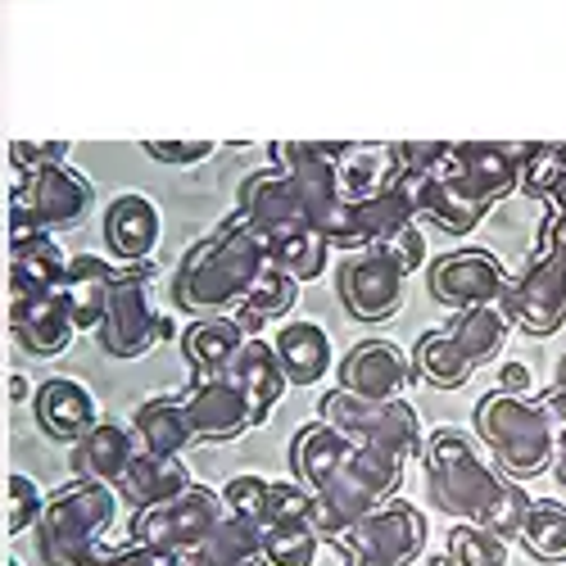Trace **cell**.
Returning a JSON list of instances; mask_svg holds the SVG:
<instances>
[{
	"instance_id": "1",
	"label": "cell",
	"mask_w": 566,
	"mask_h": 566,
	"mask_svg": "<svg viewBox=\"0 0 566 566\" xmlns=\"http://www.w3.org/2000/svg\"><path fill=\"white\" fill-rule=\"evenodd\" d=\"M263 268H268L263 241L250 227L227 218L218 231H209L205 241H196L181 254L172 276V300L186 313L222 317V308H241Z\"/></svg>"
},
{
	"instance_id": "2",
	"label": "cell",
	"mask_w": 566,
	"mask_h": 566,
	"mask_svg": "<svg viewBox=\"0 0 566 566\" xmlns=\"http://www.w3.org/2000/svg\"><path fill=\"white\" fill-rule=\"evenodd\" d=\"M399 476H403V462L386 458L381 449H367V444H354L349 458L340 462V471L322 490H313L308 499V516L304 522L313 526L317 539H332V544H345L349 531L363 522V516L395 499L399 490Z\"/></svg>"
},
{
	"instance_id": "3",
	"label": "cell",
	"mask_w": 566,
	"mask_h": 566,
	"mask_svg": "<svg viewBox=\"0 0 566 566\" xmlns=\"http://www.w3.org/2000/svg\"><path fill=\"white\" fill-rule=\"evenodd\" d=\"M476 421V436L490 444L494 462L516 481H531L539 471H548L553 462V436H557V417L526 395H485L471 412Z\"/></svg>"
},
{
	"instance_id": "4",
	"label": "cell",
	"mask_w": 566,
	"mask_h": 566,
	"mask_svg": "<svg viewBox=\"0 0 566 566\" xmlns=\"http://www.w3.org/2000/svg\"><path fill=\"white\" fill-rule=\"evenodd\" d=\"M317 421L332 427L336 436H345L349 444H367V449H381L395 462H408L421 453V421L412 412L408 399H390V403H371L358 399L349 390H332L317 403Z\"/></svg>"
},
{
	"instance_id": "5",
	"label": "cell",
	"mask_w": 566,
	"mask_h": 566,
	"mask_svg": "<svg viewBox=\"0 0 566 566\" xmlns=\"http://www.w3.org/2000/svg\"><path fill=\"white\" fill-rule=\"evenodd\" d=\"M421 453H427L431 467V494L449 516H462V522H476V512L499 494L503 476L485 467V458L476 453L467 431L458 427H440L431 440H421Z\"/></svg>"
},
{
	"instance_id": "6",
	"label": "cell",
	"mask_w": 566,
	"mask_h": 566,
	"mask_svg": "<svg viewBox=\"0 0 566 566\" xmlns=\"http://www.w3.org/2000/svg\"><path fill=\"white\" fill-rule=\"evenodd\" d=\"M114 490L105 485H69L36 516V553L45 566H64L91 544H101L105 526L114 522Z\"/></svg>"
},
{
	"instance_id": "7",
	"label": "cell",
	"mask_w": 566,
	"mask_h": 566,
	"mask_svg": "<svg viewBox=\"0 0 566 566\" xmlns=\"http://www.w3.org/2000/svg\"><path fill=\"white\" fill-rule=\"evenodd\" d=\"M172 332L168 317L155 308L150 300V263H132L118 268L105 313L96 322V340L109 358H140L155 340H164Z\"/></svg>"
},
{
	"instance_id": "8",
	"label": "cell",
	"mask_w": 566,
	"mask_h": 566,
	"mask_svg": "<svg viewBox=\"0 0 566 566\" xmlns=\"http://www.w3.org/2000/svg\"><path fill=\"white\" fill-rule=\"evenodd\" d=\"M91 209V181L73 168H32L14 186V241L19 235H45L51 227H69Z\"/></svg>"
},
{
	"instance_id": "9",
	"label": "cell",
	"mask_w": 566,
	"mask_h": 566,
	"mask_svg": "<svg viewBox=\"0 0 566 566\" xmlns=\"http://www.w3.org/2000/svg\"><path fill=\"white\" fill-rule=\"evenodd\" d=\"M218 522H222V499L205 485H191L186 494H177V499H168L150 512H136L132 544L181 557V553H191Z\"/></svg>"
},
{
	"instance_id": "10",
	"label": "cell",
	"mask_w": 566,
	"mask_h": 566,
	"mask_svg": "<svg viewBox=\"0 0 566 566\" xmlns=\"http://www.w3.org/2000/svg\"><path fill=\"white\" fill-rule=\"evenodd\" d=\"M499 308L507 326H522L526 336H553L566 322V263L535 250L522 276H507Z\"/></svg>"
},
{
	"instance_id": "11",
	"label": "cell",
	"mask_w": 566,
	"mask_h": 566,
	"mask_svg": "<svg viewBox=\"0 0 566 566\" xmlns=\"http://www.w3.org/2000/svg\"><path fill=\"white\" fill-rule=\"evenodd\" d=\"M340 300L358 322H386L403 304V272L381 245H367L340 263Z\"/></svg>"
},
{
	"instance_id": "12",
	"label": "cell",
	"mask_w": 566,
	"mask_h": 566,
	"mask_svg": "<svg viewBox=\"0 0 566 566\" xmlns=\"http://www.w3.org/2000/svg\"><path fill=\"white\" fill-rule=\"evenodd\" d=\"M427 276H431V295L453 313L499 304L507 286V272L490 250H453L436 259Z\"/></svg>"
},
{
	"instance_id": "13",
	"label": "cell",
	"mask_w": 566,
	"mask_h": 566,
	"mask_svg": "<svg viewBox=\"0 0 566 566\" xmlns=\"http://www.w3.org/2000/svg\"><path fill=\"white\" fill-rule=\"evenodd\" d=\"M340 548L376 553V557H390V562L408 566V562H417L421 548H427V516H421L408 499H386L349 531V539Z\"/></svg>"
},
{
	"instance_id": "14",
	"label": "cell",
	"mask_w": 566,
	"mask_h": 566,
	"mask_svg": "<svg viewBox=\"0 0 566 566\" xmlns=\"http://www.w3.org/2000/svg\"><path fill=\"white\" fill-rule=\"evenodd\" d=\"M231 218L241 227H250L259 241H268V235H276V231H291V227H308V209H304L300 186L281 168L254 172L241 186V209H235Z\"/></svg>"
},
{
	"instance_id": "15",
	"label": "cell",
	"mask_w": 566,
	"mask_h": 566,
	"mask_svg": "<svg viewBox=\"0 0 566 566\" xmlns=\"http://www.w3.org/2000/svg\"><path fill=\"white\" fill-rule=\"evenodd\" d=\"M408 386H412L408 354L395 349L390 340H363V345L349 349L345 363H340V390H349V395H358V399L390 403V399H403Z\"/></svg>"
},
{
	"instance_id": "16",
	"label": "cell",
	"mask_w": 566,
	"mask_h": 566,
	"mask_svg": "<svg viewBox=\"0 0 566 566\" xmlns=\"http://www.w3.org/2000/svg\"><path fill=\"white\" fill-rule=\"evenodd\" d=\"M181 412L196 440H235L245 427H254L245 395L222 376H196L191 390L181 395Z\"/></svg>"
},
{
	"instance_id": "17",
	"label": "cell",
	"mask_w": 566,
	"mask_h": 566,
	"mask_svg": "<svg viewBox=\"0 0 566 566\" xmlns=\"http://www.w3.org/2000/svg\"><path fill=\"white\" fill-rule=\"evenodd\" d=\"M218 376L245 395L254 427H259V421H268L272 403L281 399V390H286V376H281V363L272 354V340H263V336H250L241 349L231 354V363Z\"/></svg>"
},
{
	"instance_id": "18",
	"label": "cell",
	"mask_w": 566,
	"mask_h": 566,
	"mask_svg": "<svg viewBox=\"0 0 566 566\" xmlns=\"http://www.w3.org/2000/svg\"><path fill=\"white\" fill-rule=\"evenodd\" d=\"M32 412H36V427L55 440H82L91 427H96V399H91L86 386L69 381V376H51L41 381L32 395Z\"/></svg>"
},
{
	"instance_id": "19",
	"label": "cell",
	"mask_w": 566,
	"mask_h": 566,
	"mask_svg": "<svg viewBox=\"0 0 566 566\" xmlns=\"http://www.w3.org/2000/svg\"><path fill=\"white\" fill-rule=\"evenodd\" d=\"M522 150L526 146H507V140H458L453 155L467 177V186L481 200H503L516 191V172H522Z\"/></svg>"
},
{
	"instance_id": "20",
	"label": "cell",
	"mask_w": 566,
	"mask_h": 566,
	"mask_svg": "<svg viewBox=\"0 0 566 566\" xmlns=\"http://www.w3.org/2000/svg\"><path fill=\"white\" fill-rule=\"evenodd\" d=\"M191 485L196 481H191V471H186L181 458H164V453H146V449H136L118 476V490L136 512H150V507L186 494Z\"/></svg>"
},
{
	"instance_id": "21",
	"label": "cell",
	"mask_w": 566,
	"mask_h": 566,
	"mask_svg": "<svg viewBox=\"0 0 566 566\" xmlns=\"http://www.w3.org/2000/svg\"><path fill=\"white\" fill-rule=\"evenodd\" d=\"M136 453V440L127 427H114V421H96L82 440H73V476L82 485H118L123 476V467L132 462Z\"/></svg>"
},
{
	"instance_id": "22",
	"label": "cell",
	"mask_w": 566,
	"mask_h": 566,
	"mask_svg": "<svg viewBox=\"0 0 566 566\" xmlns=\"http://www.w3.org/2000/svg\"><path fill=\"white\" fill-rule=\"evenodd\" d=\"M118 268L96 259V254H77L69 259L64 268V281H60V300L69 308V322L73 332H96V322L105 313V300H109V286H114Z\"/></svg>"
},
{
	"instance_id": "23",
	"label": "cell",
	"mask_w": 566,
	"mask_h": 566,
	"mask_svg": "<svg viewBox=\"0 0 566 566\" xmlns=\"http://www.w3.org/2000/svg\"><path fill=\"white\" fill-rule=\"evenodd\" d=\"M417 213L408 209V200L399 196V186H386L381 196L371 200H345V231L340 245H386L403 227H412Z\"/></svg>"
},
{
	"instance_id": "24",
	"label": "cell",
	"mask_w": 566,
	"mask_h": 566,
	"mask_svg": "<svg viewBox=\"0 0 566 566\" xmlns=\"http://www.w3.org/2000/svg\"><path fill=\"white\" fill-rule=\"evenodd\" d=\"M105 245L123 263H146L159 245V209L146 196H118L105 209Z\"/></svg>"
},
{
	"instance_id": "25",
	"label": "cell",
	"mask_w": 566,
	"mask_h": 566,
	"mask_svg": "<svg viewBox=\"0 0 566 566\" xmlns=\"http://www.w3.org/2000/svg\"><path fill=\"white\" fill-rule=\"evenodd\" d=\"M272 354L281 363L286 386H313L332 371V340L317 322H286L272 340Z\"/></svg>"
},
{
	"instance_id": "26",
	"label": "cell",
	"mask_w": 566,
	"mask_h": 566,
	"mask_svg": "<svg viewBox=\"0 0 566 566\" xmlns=\"http://www.w3.org/2000/svg\"><path fill=\"white\" fill-rule=\"evenodd\" d=\"M349 440L336 436L332 427H322V421H313V427H300L295 440H291V467H295V485H304L308 494L322 490L326 481L340 471V462L349 458Z\"/></svg>"
},
{
	"instance_id": "27",
	"label": "cell",
	"mask_w": 566,
	"mask_h": 566,
	"mask_svg": "<svg viewBox=\"0 0 566 566\" xmlns=\"http://www.w3.org/2000/svg\"><path fill=\"white\" fill-rule=\"evenodd\" d=\"M69 259L51 235H19L14 241V300H41V295H60Z\"/></svg>"
},
{
	"instance_id": "28",
	"label": "cell",
	"mask_w": 566,
	"mask_h": 566,
	"mask_svg": "<svg viewBox=\"0 0 566 566\" xmlns=\"http://www.w3.org/2000/svg\"><path fill=\"white\" fill-rule=\"evenodd\" d=\"M14 336L28 354H60L73 340V322L60 295L14 300Z\"/></svg>"
},
{
	"instance_id": "29",
	"label": "cell",
	"mask_w": 566,
	"mask_h": 566,
	"mask_svg": "<svg viewBox=\"0 0 566 566\" xmlns=\"http://www.w3.org/2000/svg\"><path fill=\"white\" fill-rule=\"evenodd\" d=\"M132 440L146 453H164V458H181L186 444H196L191 421L181 412V399H146L132 417Z\"/></svg>"
},
{
	"instance_id": "30",
	"label": "cell",
	"mask_w": 566,
	"mask_h": 566,
	"mask_svg": "<svg viewBox=\"0 0 566 566\" xmlns=\"http://www.w3.org/2000/svg\"><path fill=\"white\" fill-rule=\"evenodd\" d=\"M395 177H399V168H395L390 146H349L336 159L340 200H371V196H381L386 186H395Z\"/></svg>"
},
{
	"instance_id": "31",
	"label": "cell",
	"mask_w": 566,
	"mask_h": 566,
	"mask_svg": "<svg viewBox=\"0 0 566 566\" xmlns=\"http://www.w3.org/2000/svg\"><path fill=\"white\" fill-rule=\"evenodd\" d=\"M245 340L250 336L231 317H200V322H191L181 332V354H186V363L196 367V376H218Z\"/></svg>"
},
{
	"instance_id": "32",
	"label": "cell",
	"mask_w": 566,
	"mask_h": 566,
	"mask_svg": "<svg viewBox=\"0 0 566 566\" xmlns=\"http://www.w3.org/2000/svg\"><path fill=\"white\" fill-rule=\"evenodd\" d=\"M259 562V526L235 522L222 512V522L191 548L177 566H254Z\"/></svg>"
},
{
	"instance_id": "33",
	"label": "cell",
	"mask_w": 566,
	"mask_h": 566,
	"mask_svg": "<svg viewBox=\"0 0 566 566\" xmlns=\"http://www.w3.org/2000/svg\"><path fill=\"white\" fill-rule=\"evenodd\" d=\"M444 336L453 340V349L471 363V367H481L490 363L503 340H507V317L499 304H485V308H467V313H453V322L444 326Z\"/></svg>"
},
{
	"instance_id": "34",
	"label": "cell",
	"mask_w": 566,
	"mask_h": 566,
	"mask_svg": "<svg viewBox=\"0 0 566 566\" xmlns=\"http://www.w3.org/2000/svg\"><path fill=\"white\" fill-rule=\"evenodd\" d=\"M263 250H268V268L286 272L291 281H313V276H322L326 254H332V245H326L313 227L276 231V235H268V241H263Z\"/></svg>"
},
{
	"instance_id": "35",
	"label": "cell",
	"mask_w": 566,
	"mask_h": 566,
	"mask_svg": "<svg viewBox=\"0 0 566 566\" xmlns=\"http://www.w3.org/2000/svg\"><path fill=\"white\" fill-rule=\"evenodd\" d=\"M295 295H300V281H291L286 272H276V268H263L259 281L250 286V295L241 300V308H235V326H241L245 336H259L263 326L281 313H291L295 308Z\"/></svg>"
},
{
	"instance_id": "36",
	"label": "cell",
	"mask_w": 566,
	"mask_h": 566,
	"mask_svg": "<svg viewBox=\"0 0 566 566\" xmlns=\"http://www.w3.org/2000/svg\"><path fill=\"white\" fill-rule=\"evenodd\" d=\"M417 376H427L431 386H440V390H458V386H467L471 381V367L458 349H453V340L444 336V332H427L417 340V349H412V363H408Z\"/></svg>"
},
{
	"instance_id": "37",
	"label": "cell",
	"mask_w": 566,
	"mask_h": 566,
	"mask_svg": "<svg viewBox=\"0 0 566 566\" xmlns=\"http://www.w3.org/2000/svg\"><path fill=\"white\" fill-rule=\"evenodd\" d=\"M516 535H522V544L539 562H562L566 557V507L557 499H531Z\"/></svg>"
},
{
	"instance_id": "38",
	"label": "cell",
	"mask_w": 566,
	"mask_h": 566,
	"mask_svg": "<svg viewBox=\"0 0 566 566\" xmlns=\"http://www.w3.org/2000/svg\"><path fill=\"white\" fill-rule=\"evenodd\" d=\"M317 535L308 522H276L259 531V566H313Z\"/></svg>"
},
{
	"instance_id": "39",
	"label": "cell",
	"mask_w": 566,
	"mask_h": 566,
	"mask_svg": "<svg viewBox=\"0 0 566 566\" xmlns=\"http://www.w3.org/2000/svg\"><path fill=\"white\" fill-rule=\"evenodd\" d=\"M526 507H531V494L516 485V481H503L499 494L476 512V522H467V526H476V531H485V535H494V539H512L516 531H522Z\"/></svg>"
},
{
	"instance_id": "40",
	"label": "cell",
	"mask_w": 566,
	"mask_h": 566,
	"mask_svg": "<svg viewBox=\"0 0 566 566\" xmlns=\"http://www.w3.org/2000/svg\"><path fill=\"white\" fill-rule=\"evenodd\" d=\"M557 177H562V140H531V146L522 150V172H516V186H522L526 196L548 200Z\"/></svg>"
},
{
	"instance_id": "41",
	"label": "cell",
	"mask_w": 566,
	"mask_h": 566,
	"mask_svg": "<svg viewBox=\"0 0 566 566\" xmlns=\"http://www.w3.org/2000/svg\"><path fill=\"white\" fill-rule=\"evenodd\" d=\"M449 566H507V548L503 539L458 522L449 531Z\"/></svg>"
},
{
	"instance_id": "42",
	"label": "cell",
	"mask_w": 566,
	"mask_h": 566,
	"mask_svg": "<svg viewBox=\"0 0 566 566\" xmlns=\"http://www.w3.org/2000/svg\"><path fill=\"white\" fill-rule=\"evenodd\" d=\"M268 490H272V481H263V476H235V481H227V490L218 499H222V512L235 516V522L263 526V516H268Z\"/></svg>"
},
{
	"instance_id": "43",
	"label": "cell",
	"mask_w": 566,
	"mask_h": 566,
	"mask_svg": "<svg viewBox=\"0 0 566 566\" xmlns=\"http://www.w3.org/2000/svg\"><path fill=\"white\" fill-rule=\"evenodd\" d=\"M308 490L295 485V481H272L268 490V516H263V526H276V522H304L308 516ZM259 526V531H263Z\"/></svg>"
},
{
	"instance_id": "44",
	"label": "cell",
	"mask_w": 566,
	"mask_h": 566,
	"mask_svg": "<svg viewBox=\"0 0 566 566\" xmlns=\"http://www.w3.org/2000/svg\"><path fill=\"white\" fill-rule=\"evenodd\" d=\"M381 250L395 259V268L403 272V281H408L417 268H427V235H421V227H417V222H412V227H403V231L395 235V241H386Z\"/></svg>"
},
{
	"instance_id": "45",
	"label": "cell",
	"mask_w": 566,
	"mask_h": 566,
	"mask_svg": "<svg viewBox=\"0 0 566 566\" xmlns=\"http://www.w3.org/2000/svg\"><path fill=\"white\" fill-rule=\"evenodd\" d=\"M444 150H449V140H395L390 146L399 172H431Z\"/></svg>"
},
{
	"instance_id": "46",
	"label": "cell",
	"mask_w": 566,
	"mask_h": 566,
	"mask_svg": "<svg viewBox=\"0 0 566 566\" xmlns=\"http://www.w3.org/2000/svg\"><path fill=\"white\" fill-rule=\"evenodd\" d=\"M146 155L159 164H200L213 155V140H146Z\"/></svg>"
},
{
	"instance_id": "47",
	"label": "cell",
	"mask_w": 566,
	"mask_h": 566,
	"mask_svg": "<svg viewBox=\"0 0 566 566\" xmlns=\"http://www.w3.org/2000/svg\"><path fill=\"white\" fill-rule=\"evenodd\" d=\"M36 516H41L36 485H32L28 476H14V485H10V531H28V526H36Z\"/></svg>"
},
{
	"instance_id": "48",
	"label": "cell",
	"mask_w": 566,
	"mask_h": 566,
	"mask_svg": "<svg viewBox=\"0 0 566 566\" xmlns=\"http://www.w3.org/2000/svg\"><path fill=\"white\" fill-rule=\"evenodd\" d=\"M539 250L566 263V213H548V218H544V231H539Z\"/></svg>"
},
{
	"instance_id": "49",
	"label": "cell",
	"mask_w": 566,
	"mask_h": 566,
	"mask_svg": "<svg viewBox=\"0 0 566 566\" xmlns=\"http://www.w3.org/2000/svg\"><path fill=\"white\" fill-rule=\"evenodd\" d=\"M181 557L172 553H155V548H114V566H177Z\"/></svg>"
},
{
	"instance_id": "50",
	"label": "cell",
	"mask_w": 566,
	"mask_h": 566,
	"mask_svg": "<svg viewBox=\"0 0 566 566\" xmlns=\"http://www.w3.org/2000/svg\"><path fill=\"white\" fill-rule=\"evenodd\" d=\"M553 417H562L566 421V354H562V363H557V376H553V386L544 390V399H539Z\"/></svg>"
},
{
	"instance_id": "51",
	"label": "cell",
	"mask_w": 566,
	"mask_h": 566,
	"mask_svg": "<svg viewBox=\"0 0 566 566\" xmlns=\"http://www.w3.org/2000/svg\"><path fill=\"white\" fill-rule=\"evenodd\" d=\"M503 395H526L531 399V367L526 363H503Z\"/></svg>"
},
{
	"instance_id": "52",
	"label": "cell",
	"mask_w": 566,
	"mask_h": 566,
	"mask_svg": "<svg viewBox=\"0 0 566 566\" xmlns=\"http://www.w3.org/2000/svg\"><path fill=\"white\" fill-rule=\"evenodd\" d=\"M64 566H114V548L91 544L86 553H77V557H73V562H64Z\"/></svg>"
},
{
	"instance_id": "53",
	"label": "cell",
	"mask_w": 566,
	"mask_h": 566,
	"mask_svg": "<svg viewBox=\"0 0 566 566\" xmlns=\"http://www.w3.org/2000/svg\"><path fill=\"white\" fill-rule=\"evenodd\" d=\"M345 566H399V562L376 557V553H358V548H345Z\"/></svg>"
},
{
	"instance_id": "54",
	"label": "cell",
	"mask_w": 566,
	"mask_h": 566,
	"mask_svg": "<svg viewBox=\"0 0 566 566\" xmlns=\"http://www.w3.org/2000/svg\"><path fill=\"white\" fill-rule=\"evenodd\" d=\"M553 462H557V476L566 485V427H557V436H553Z\"/></svg>"
},
{
	"instance_id": "55",
	"label": "cell",
	"mask_w": 566,
	"mask_h": 566,
	"mask_svg": "<svg viewBox=\"0 0 566 566\" xmlns=\"http://www.w3.org/2000/svg\"><path fill=\"white\" fill-rule=\"evenodd\" d=\"M548 200H553V213H566V172L553 181V191H548Z\"/></svg>"
}]
</instances>
